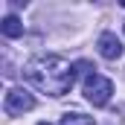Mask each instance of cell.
Segmentation results:
<instances>
[{"label":"cell","instance_id":"6da1fadb","mask_svg":"<svg viewBox=\"0 0 125 125\" xmlns=\"http://www.w3.org/2000/svg\"><path fill=\"white\" fill-rule=\"evenodd\" d=\"M23 76L38 90L50 96H64L70 93V87L76 82V67L64 61L61 55H35L23 64Z\"/></svg>","mask_w":125,"mask_h":125},{"label":"cell","instance_id":"5b68a950","mask_svg":"<svg viewBox=\"0 0 125 125\" xmlns=\"http://www.w3.org/2000/svg\"><path fill=\"white\" fill-rule=\"evenodd\" d=\"M0 32H3L6 38H21V35H23V23H21V18H18V15H6L3 23H0Z\"/></svg>","mask_w":125,"mask_h":125},{"label":"cell","instance_id":"3957f363","mask_svg":"<svg viewBox=\"0 0 125 125\" xmlns=\"http://www.w3.org/2000/svg\"><path fill=\"white\" fill-rule=\"evenodd\" d=\"M35 108V99H32L29 90H23V87H12L6 99H3V111L9 114V116H23L26 111Z\"/></svg>","mask_w":125,"mask_h":125},{"label":"cell","instance_id":"8992f818","mask_svg":"<svg viewBox=\"0 0 125 125\" xmlns=\"http://www.w3.org/2000/svg\"><path fill=\"white\" fill-rule=\"evenodd\" d=\"M61 125H96L93 116H84V114H64Z\"/></svg>","mask_w":125,"mask_h":125},{"label":"cell","instance_id":"52a82bcc","mask_svg":"<svg viewBox=\"0 0 125 125\" xmlns=\"http://www.w3.org/2000/svg\"><path fill=\"white\" fill-rule=\"evenodd\" d=\"M38 125H50V122H38Z\"/></svg>","mask_w":125,"mask_h":125},{"label":"cell","instance_id":"7a4b0ae2","mask_svg":"<svg viewBox=\"0 0 125 125\" xmlns=\"http://www.w3.org/2000/svg\"><path fill=\"white\" fill-rule=\"evenodd\" d=\"M111 93H114V82L111 79H105V76H87L84 79V99L93 105V108H105L108 102H111Z\"/></svg>","mask_w":125,"mask_h":125},{"label":"cell","instance_id":"ba28073f","mask_svg":"<svg viewBox=\"0 0 125 125\" xmlns=\"http://www.w3.org/2000/svg\"><path fill=\"white\" fill-rule=\"evenodd\" d=\"M122 29H125V23H122Z\"/></svg>","mask_w":125,"mask_h":125},{"label":"cell","instance_id":"277c9868","mask_svg":"<svg viewBox=\"0 0 125 125\" xmlns=\"http://www.w3.org/2000/svg\"><path fill=\"white\" fill-rule=\"evenodd\" d=\"M96 47H99V55L108 58V61H116L122 55V41L116 38V32H102L99 41H96Z\"/></svg>","mask_w":125,"mask_h":125}]
</instances>
